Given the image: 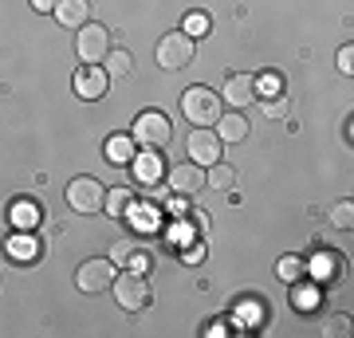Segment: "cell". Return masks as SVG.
Returning <instances> with one entry per match:
<instances>
[{"label": "cell", "mask_w": 354, "mask_h": 338, "mask_svg": "<svg viewBox=\"0 0 354 338\" xmlns=\"http://www.w3.org/2000/svg\"><path fill=\"white\" fill-rule=\"evenodd\" d=\"M0 252H8V240H4V236H0Z\"/></svg>", "instance_id": "28"}, {"label": "cell", "mask_w": 354, "mask_h": 338, "mask_svg": "<svg viewBox=\"0 0 354 338\" xmlns=\"http://www.w3.org/2000/svg\"><path fill=\"white\" fill-rule=\"evenodd\" d=\"M169 189H174L177 197H193V193H201L205 189V165H197V162H181V165H174L169 169Z\"/></svg>", "instance_id": "9"}, {"label": "cell", "mask_w": 354, "mask_h": 338, "mask_svg": "<svg viewBox=\"0 0 354 338\" xmlns=\"http://www.w3.org/2000/svg\"><path fill=\"white\" fill-rule=\"evenodd\" d=\"M205 185L209 189H221V193H228V189L236 185V169H232V165H209V169H205Z\"/></svg>", "instance_id": "16"}, {"label": "cell", "mask_w": 354, "mask_h": 338, "mask_svg": "<svg viewBox=\"0 0 354 338\" xmlns=\"http://www.w3.org/2000/svg\"><path fill=\"white\" fill-rule=\"evenodd\" d=\"M216 122H221V130H216L221 142H244L248 138V122H244L241 114H221Z\"/></svg>", "instance_id": "14"}, {"label": "cell", "mask_w": 354, "mask_h": 338, "mask_svg": "<svg viewBox=\"0 0 354 338\" xmlns=\"http://www.w3.org/2000/svg\"><path fill=\"white\" fill-rule=\"evenodd\" d=\"M111 260H114V267H118V263H122V267H127V263H134V272H142V267H146V256H142L130 240H118V244H114Z\"/></svg>", "instance_id": "18"}, {"label": "cell", "mask_w": 354, "mask_h": 338, "mask_svg": "<svg viewBox=\"0 0 354 338\" xmlns=\"http://www.w3.org/2000/svg\"><path fill=\"white\" fill-rule=\"evenodd\" d=\"M75 51L83 63H102L106 59V51H111V32L102 24H83L75 36Z\"/></svg>", "instance_id": "8"}, {"label": "cell", "mask_w": 354, "mask_h": 338, "mask_svg": "<svg viewBox=\"0 0 354 338\" xmlns=\"http://www.w3.org/2000/svg\"><path fill=\"white\" fill-rule=\"evenodd\" d=\"M106 71H102L99 63H87L83 71H75V95L79 99H87V102H99L102 95H106Z\"/></svg>", "instance_id": "10"}, {"label": "cell", "mask_w": 354, "mask_h": 338, "mask_svg": "<svg viewBox=\"0 0 354 338\" xmlns=\"http://www.w3.org/2000/svg\"><path fill=\"white\" fill-rule=\"evenodd\" d=\"M111 291H114V299H118V307L127 314H138V311H146L150 307V283H146V276L142 272H122V276H114V283H111Z\"/></svg>", "instance_id": "1"}, {"label": "cell", "mask_w": 354, "mask_h": 338, "mask_svg": "<svg viewBox=\"0 0 354 338\" xmlns=\"http://www.w3.org/2000/svg\"><path fill=\"white\" fill-rule=\"evenodd\" d=\"M205 32H209V16H205V12H189V16H185V36H189V39L205 36Z\"/></svg>", "instance_id": "24"}, {"label": "cell", "mask_w": 354, "mask_h": 338, "mask_svg": "<svg viewBox=\"0 0 354 338\" xmlns=\"http://www.w3.org/2000/svg\"><path fill=\"white\" fill-rule=\"evenodd\" d=\"M158 63H162L165 71H181V67H189L193 63V39L185 32H165L158 39Z\"/></svg>", "instance_id": "5"}, {"label": "cell", "mask_w": 354, "mask_h": 338, "mask_svg": "<svg viewBox=\"0 0 354 338\" xmlns=\"http://www.w3.org/2000/svg\"><path fill=\"white\" fill-rule=\"evenodd\" d=\"M32 8H36V12H51V8H55V0H32Z\"/></svg>", "instance_id": "27"}, {"label": "cell", "mask_w": 354, "mask_h": 338, "mask_svg": "<svg viewBox=\"0 0 354 338\" xmlns=\"http://www.w3.org/2000/svg\"><path fill=\"white\" fill-rule=\"evenodd\" d=\"M8 252H12L16 263H36L39 260V240L36 236H16V240H8Z\"/></svg>", "instance_id": "17"}, {"label": "cell", "mask_w": 354, "mask_h": 338, "mask_svg": "<svg viewBox=\"0 0 354 338\" xmlns=\"http://www.w3.org/2000/svg\"><path fill=\"white\" fill-rule=\"evenodd\" d=\"M354 48H351V44H346V48H342L339 51V71H342V75H351V71H354Z\"/></svg>", "instance_id": "26"}, {"label": "cell", "mask_w": 354, "mask_h": 338, "mask_svg": "<svg viewBox=\"0 0 354 338\" xmlns=\"http://www.w3.org/2000/svg\"><path fill=\"white\" fill-rule=\"evenodd\" d=\"M276 272H279V279L295 283V279L304 276V263H299V260H279V263H276Z\"/></svg>", "instance_id": "25"}, {"label": "cell", "mask_w": 354, "mask_h": 338, "mask_svg": "<svg viewBox=\"0 0 354 338\" xmlns=\"http://www.w3.org/2000/svg\"><path fill=\"white\" fill-rule=\"evenodd\" d=\"M169 138H174V126L162 111H146L134 118V142L150 146V150H162V146H169Z\"/></svg>", "instance_id": "4"}, {"label": "cell", "mask_w": 354, "mask_h": 338, "mask_svg": "<svg viewBox=\"0 0 354 338\" xmlns=\"http://www.w3.org/2000/svg\"><path fill=\"white\" fill-rule=\"evenodd\" d=\"M221 146H225V142L216 138V130H209V126H197V130L189 134V142H185V158L209 169V165L221 162Z\"/></svg>", "instance_id": "7"}, {"label": "cell", "mask_w": 354, "mask_h": 338, "mask_svg": "<svg viewBox=\"0 0 354 338\" xmlns=\"http://www.w3.org/2000/svg\"><path fill=\"white\" fill-rule=\"evenodd\" d=\"M330 225H335V228H346V232H351V225H354V205H351V200H339V205H335V213H330Z\"/></svg>", "instance_id": "23"}, {"label": "cell", "mask_w": 354, "mask_h": 338, "mask_svg": "<svg viewBox=\"0 0 354 338\" xmlns=\"http://www.w3.org/2000/svg\"><path fill=\"white\" fill-rule=\"evenodd\" d=\"M221 99H225L228 106H236V111H241V106H248L252 99H260V87H256L252 75H228Z\"/></svg>", "instance_id": "11"}, {"label": "cell", "mask_w": 354, "mask_h": 338, "mask_svg": "<svg viewBox=\"0 0 354 338\" xmlns=\"http://www.w3.org/2000/svg\"><path fill=\"white\" fill-rule=\"evenodd\" d=\"M51 16H55L64 28H83L87 16H91V0H55Z\"/></svg>", "instance_id": "12"}, {"label": "cell", "mask_w": 354, "mask_h": 338, "mask_svg": "<svg viewBox=\"0 0 354 338\" xmlns=\"http://www.w3.org/2000/svg\"><path fill=\"white\" fill-rule=\"evenodd\" d=\"M181 111L193 126H216L221 118V95H213L209 87H189L181 95Z\"/></svg>", "instance_id": "2"}, {"label": "cell", "mask_w": 354, "mask_h": 338, "mask_svg": "<svg viewBox=\"0 0 354 338\" xmlns=\"http://www.w3.org/2000/svg\"><path fill=\"white\" fill-rule=\"evenodd\" d=\"M130 205H134V189H106V200H102V209L111 216H127L130 213Z\"/></svg>", "instance_id": "15"}, {"label": "cell", "mask_w": 354, "mask_h": 338, "mask_svg": "<svg viewBox=\"0 0 354 338\" xmlns=\"http://www.w3.org/2000/svg\"><path fill=\"white\" fill-rule=\"evenodd\" d=\"M260 111H264V118H288V114H291V99H288V95L260 99Z\"/></svg>", "instance_id": "21"}, {"label": "cell", "mask_w": 354, "mask_h": 338, "mask_svg": "<svg viewBox=\"0 0 354 338\" xmlns=\"http://www.w3.org/2000/svg\"><path fill=\"white\" fill-rule=\"evenodd\" d=\"M102 200H106V185L95 181V177H75V181L67 185V205L83 216L102 213Z\"/></svg>", "instance_id": "3"}, {"label": "cell", "mask_w": 354, "mask_h": 338, "mask_svg": "<svg viewBox=\"0 0 354 338\" xmlns=\"http://www.w3.org/2000/svg\"><path fill=\"white\" fill-rule=\"evenodd\" d=\"M134 138H127V134H114L111 142H106V162L111 165H134Z\"/></svg>", "instance_id": "13"}, {"label": "cell", "mask_w": 354, "mask_h": 338, "mask_svg": "<svg viewBox=\"0 0 354 338\" xmlns=\"http://www.w3.org/2000/svg\"><path fill=\"white\" fill-rule=\"evenodd\" d=\"M130 67H134V59H130V51H106V71L111 75H130Z\"/></svg>", "instance_id": "22"}, {"label": "cell", "mask_w": 354, "mask_h": 338, "mask_svg": "<svg viewBox=\"0 0 354 338\" xmlns=\"http://www.w3.org/2000/svg\"><path fill=\"white\" fill-rule=\"evenodd\" d=\"M134 169H138V181L153 185V181L162 177V158H158V150H150L146 158H134Z\"/></svg>", "instance_id": "20"}, {"label": "cell", "mask_w": 354, "mask_h": 338, "mask_svg": "<svg viewBox=\"0 0 354 338\" xmlns=\"http://www.w3.org/2000/svg\"><path fill=\"white\" fill-rule=\"evenodd\" d=\"M114 260H87V263H79V272H75V288L83 291V295H99V291H106L114 283Z\"/></svg>", "instance_id": "6"}, {"label": "cell", "mask_w": 354, "mask_h": 338, "mask_svg": "<svg viewBox=\"0 0 354 338\" xmlns=\"http://www.w3.org/2000/svg\"><path fill=\"white\" fill-rule=\"evenodd\" d=\"M12 225L16 228H36L39 225V205L36 200H16L12 205Z\"/></svg>", "instance_id": "19"}]
</instances>
